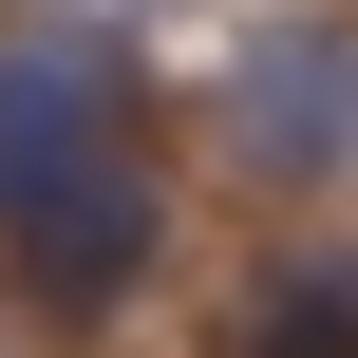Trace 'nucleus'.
Returning <instances> with one entry per match:
<instances>
[{"label": "nucleus", "mask_w": 358, "mask_h": 358, "mask_svg": "<svg viewBox=\"0 0 358 358\" xmlns=\"http://www.w3.org/2000/svg\"><path fill=\"white\" fill-rule=\"evenodd\" d=\"M245 358H358V283H283Z\"/></svg>", "instance_id": "7ed1b4c3"}, {"label": "nucleus", "mask_w": 358, "mask_h": 358, "mask_svg": "<svg viewBox=\"0 0 358 358\" xmlns=\"http://www.w3.org/2000/svg\"><path fill=\"white\" fill-rule=\"evenodd\" d=\"M151 19H170V0H151Z\"/></svg>", "instance_id": "20e7f679"}, {"label": "nucleus", "mask_w": 358, "mask_h": 358, "mask_svg": "<svg viewBox=\"0 0 358 358\" xmlns=\"http://www.w3.org/2000/svg\"><path fill=\"white\" fill-rule=\"evenodd\" d=\"M227 132H245V170L340 189V170H358V38H340V19L245 38V57H227Z\"/></svg>", "instance_id": "f03ea898"}, {"label": "nucleus", "mask_w": 358, "mask_h": 358, "mask_svg": "<svg viewBox=\"0 0 358 358\" xmlns=\"http://www.w3.org/2000/svg\"><path fill=\"white\" fill-rule=\"evenodd\" d=\"M0 245L38 302H132L170 208H151V151H132V94H113V38H0Z\"/></svg>", "instance_id": "f257e3e1"}]
</instances>
